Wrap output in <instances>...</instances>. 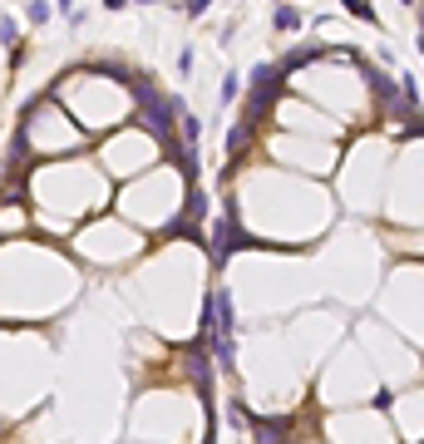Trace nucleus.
Returning <instances> with one entry per match:
<instances>
[{"mask_svg": "<svg viewBox=\"0 0 424 444\" xmlns=\"http://www.w3.org/2000/svg\"><path fill=\"white\" fill-rule=\"evenodd\" d=\"M0 45H5V50H20V25H15L10 15H0Z\"/></svg>", "mask_w": 424, "mask_h": 444, "instance_id": "nucleus-2", "label": "nucleus"}, {"mask_svg": "<svg viewBox=\"0 0 424 444\" xmlns=\"http://www.w3.org/2000/svg\"><path fill=\"white\" fill-rule=\"evenodd\" d=\"M242 242H247V237H242V227H237V218H232V208H227V213L217 218V227H212V252H217V257L227 262V257H232V252H237Z\"/></svg>", "mask_w": 424, "mask_h": 444, "instance_id": "nucleus-1", "label": "nucleus"}, {"mask_svg": "<svg viewBox=\"0 0 424 444\" xmlns=\"http://www.w3.org/2000/svg\"><path fill=\"white\" fill-rule=\"evenodd\" d=\"M227 99H237V74H227V79H222V104H227Z\"/></svg>", "mask_w": 424, "mask_h": 444, "instance_id": "nucleus-5", "label": "nucleus"}, {"mask_svg": "<svg viewBox=\"0 0 424 444\" xmlns=\"http://www.w3.org/2000/svg\"><path fill=\"white\" fill-rule=\"evenodd\" d=\"M277 25H281V30H296V25H301V15H296L291 5H281V10H277Z\"/></svg>", "mask_w": 424, "mask_h": 444, "instance_id": "nucleus-4", "label": "nucleus"}, {"mask_svg": "<svg viewBox=\"0 0 424 444\" xmlns=\"http://www.w3.org/2000/svg\"><path fill=\"white\" fill-rule=\"evenodd\" d=\"M25 15H30V25H45V20H50V5H45V0H30Z\"/></svg>", "mask_w": 424, "mask_h": 444, "instance_id": "nucleus-3", "label": "nucleus"}, {"mask_svg": "<svg viewBox=\"0 0 424 444\" xmlns=\"http://www.w3.org/2000/svg\"><path fill=\"white\" fill-rule=\"evenodd\" d=\"M104 5H108V10H123V5H128V0H104Z\"/></svg>", "mask_w": 424, "mask_h": 444, "instance_id": "nucleus-7", "label": "nucleus"}, {"mask_svg": "<svg viewBox=\"0 0 424 444\" xmlns=\"http://www.w3.org/2000/svg\"><path fill=\"white\" fill-rule=\"evenodd\" d=\"M133 5H148V0H133Z\"/></svg>", "mask_w": 424, "mask_h": 444, "instance_id": "nucleus-8", "label": "nucleus"}, {"mask_svg": "<svg viewBox=\"0 0 424 444\" xmlns=\"http://www.w3.org/2000/svg\"><path fill=\"white\" fill-rule=\"evenodd\" d=\"M55 10H65V15H74V0H55Z\"/></svg>", "mask_w": 424, "mask_h": 444, "instance_id": "nucleus-6", "label": "nucleus"}]
</instances>
